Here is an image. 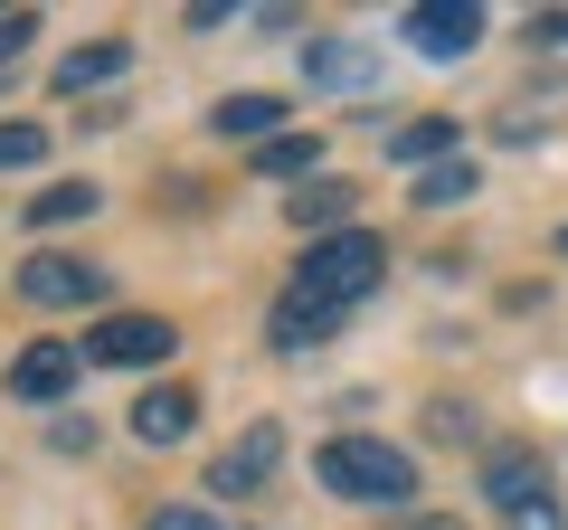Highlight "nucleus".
I'll return each instance as SVG.
<instances>
[{
    "label": "nucleus",
    "instance_id": "nucleus-1",
    "mask_svg": "<svg viewBox=\"0 0 568 530\" xmlns=\"http://www.w3.org/2000/svg\"><path fill=\"white\" fill-rule=\"evenodd\" d=\"M388 275V246L369 237V227H342V237H313L304 246V265H294V294H313V304H332V313H351L369 285Z\"/></svg>",
    "mask_w": 568,
    "mask_h": 530
},
{
    "label": "nucleus",
    "instance_id": "nucleus-2",
    "mask_svg": "<svg viewBox=\"0 0 568 530\" xmlns=\"http://www.w3.org/2000/svg\"><path fill=\"white\" fill-rule=\"evenodd\" d=\"M323 483L342 492V502H417V465H407L398 446H379V436H332L323 446Z\"/></svg>",
    "mask_w": 568,
    "mask_h": 530
},
{
    "label": "nucleus",
    "instance_id": "nucleus-3",
    "mask_svg": "<svg viewBox=\"0 0 568 530\" xmlns=\"http://www.w3.org/2000/svg\"><path fill=\"white\" fill-rule=\"evenodd\" d=\"M77 360L85 369H152V360H171V323L162 313H104L77 342Z\"/></svg>",
    "mask_w": 568,
    "mask_h": 530
},
{
    "label": "nucleus",
    "instance_id": "nucleus-4",
    "mask_svg": "<svg viewBox=\"0 0 568 530\" xmlns=\"http://www.w3.org/2000/svg\"><path fill=\"white\" fill-rule=\"evenodd\" d=\"M20 294L39 313H67V304H104V275H95V265H77V256H29L20 265Z\"/></svg>",
    "mask_w": 568,
    "mask_h": 530
},
{
    "label": "nucleus",
    "instance_id": "nucleus-5",
    "mask_svg": "<svg viewBox=\"0 0 568 530\" xmlns=\"http://www.w3.org/2000/svg\"><path fill=\"white\" fill-rule=\"evenodd\" d=\"M275 465H284V427H246L237 446H227L219 465H209V492H219V502H237V492H256Z\"/></svg>",
    "mask_w": 568,
    "mask_h": 530
},
{
    "label": "nucleus",
    "instance_id": "nucleus-6",
    "mask_svg": "<svg viewBox=\"0 0 568 530\" xmlns=\"http://www.w3.org/2000/svg\"><path fill=\"white\" fill-rule=\"evenodd\" d=\"M407 39H417L426 58H465V48L484 39V10H474V0H417V10H407Z\"/></svg>",
    "mask_w": 568,
    "mask_h": 530
},
{
    "label": "nucleus",
    "instance_id": "nucleus-7",
    "mask_svg": "<svg viewBox=\"0 0 568 530\" xmlns=\"http://www.w3.org/2000/svg\"><path fill=\"white\" fill-rule=\"evenodd\" d=\"M190 427H200V398H190L181 379H162V388H142V398H133V436H142V446H181Z\"/></svg>",
    "mask_w": 568,
    "mask_h": 530
},
{
    "label": "nucleus",
    "instance_id": "nucleus-8",
    "mask_svg": "<svg viewBox=\"0 0 568 530\" xmlns=\"http://www.w3.org/2000/svg\"><path fill=\"white\" fill-rule=\"evenodd\" d=\"M77 350L67 342H29L20 360H10V398H67V388H77Z\"/></svg>",
    "mask_w": 568,
    "mask_h": 530
},
{
    "label": "nucleus",
    "instance_id": "nucleus-9",
    "mask_svg": "<svg viewBox=\"0 0 568 530\" xmlns=\"http://www.w3.org/2000/svg\"><path fill=\"white\" fill-rule=\"evenodd\" d=\"M484 492L503 502V521H511V511L549 502V465H540V455H493V465H484Z\"/></svg>",
    "mask_w": 568,
    "mask_h": 530
},
{
    "label": "nucleus",
    "instance_id": "nucleus-10",
    "mask_svg": "<svg viewBox=\"0 0 568 530\" xmlns=\"http://www.w3.org/2000/svg\"><path fill=\"white\" fill-rule=\"evenodd\" d=\"M209 123H219L227 143H256V152H265V143L284 133V95H227V104H219Z\"/></svg>",
    "mask_w": 568,
    "mask_h": 530
},
{
    "label": "nucleus",
    "instance_id": "nucleus-11",
    "mask_svg": "<svg viewBox=\"0 0 568 530\" xmlns=\"http://www.w3.org/2000/svg\"><path fill=\"white\" fill-rule=\"evenodd\" d=\"M265 332H275V350H313V342H332V332H342V313H332V304H313V294H284Z\"/></svg>",
    "mask_w": 568,
    "mask_h": 530
},
{
    "label": "nucleus",
    "instance_id": "nucleus-12",
    "mask_svg": "<svg viewBox=\"0 0 568 530\" xmlns=\"http://www.w3.org/2000/svg\"><path fill=\"white\" fill-rule=\"evenodd\" d=\"M123 67H133V48H123V39H95V48H77V58H58V95H85V85H114Z\"/></svg>",
    "mask_w": 568,
    "mask_h": 530
},
{
    "label": "nucleus",
    "instance_id": "nucleus-13",
    "mask_svg": "<svg viewBox=\"0 0 568 530\" xmlns=\"http://www.w3.org/2000/svg\"><path fill=\"white\" fill-rule=\"evenodd\" d=\"M351 208H361V200H351L342 181H313V190H294V208H284V218H294V227H313V237H342V218H351Z\"/></svg>",
    "mask_w": 568,
    "mask_h": 530
},
{
    "label": "nucleus",
    "instance_id": "nucleus-14",
    "mask_svg": "<svg viewBox=\"0 0 568 530\" xmlns=\"http://www.w3.org/2000/svg\"><path fill=\"white\" fill-rule=\"evenodd\" d=\"M95 208H104V200H95V181H58V190H39L20 218H29V227H67V218H95Z\"/></svg>",
    "mask_w": 568,
    "mask_h": 530
},
{
    "label": "nucleus",
    "instance_id": "nucleus-15",
    "mask_svg": "<svg viewBox=\"0 0 568 530\" xmlns=\"http://www.w3.org/2000/svg\"><path fill=\"white\" fill-rule=\"evenodd\" d=\"M388 162H455V123L446 114H417L407 133H388Z\"/></svg>",
    "mask_w": 568,
    "mask_h": 530
},
{
    "label": "nucleus",
    "instance_id": "nucleus-16",
    "mask_svg": "<svg viewBox=\"0 0 568 530\" xmlns=\"http://www.w3.org/2000/svg\"><path fill=\"white\" fill-rule=\"evenodd\" d=\"M313 162H323V133H275V143L256 152V171H265V181H304Z\"/></svg>",
    "mask_w": 568,
    "mask_h": 530
},
{
    "label": "nucleus",
    "instance_id": "nucleus-17",
    "mask_svg": "<svg viewBox=\"0 0 568 530\" xmlns=\"http://www.w3.org/2000/svg\"><path fill=\"white\" fill-rule=\"evenodd\" d=\"M455 200H474V162H465V152H455V162H436V171L417 181V208H455Z\"/></svg>",
    "mask_w": 568,
    "mask_h": 530
},
{
    "label": "nucleus",
    "instance_id": "nucleus-18",
    "mask_svg": "<svg viewBox=\"0 0 568 530\" xmlns=\"http://www.w3.org/2000/svg\"><path fill=\"white\" fill-rule=\"evenodd\" d=\"M304 77H313V85H361L369 58H361V48H342V39H323V48L304 58Z\"/></svg>",
    "mask_w": 568,
    "mask_h": 530
},
{
    "label": "nucleus",
    "instance_id": "nucleus-19",
    "mask_svg": "<svg viewBox=\"0 0 568 530\" xmlns=\"http://www.w3.org/2000/svg\"><path fill=\"white\" fill-rule=\"evenodd\" d=\"M29 162H48V133L29 114H10L0 123V171H29Z\"/></svg>",
    "mask_w": 568,
    "mask_h": 530
},
{
    "label": "nucleus",
    "instance_id": "nucleus-20",
    "mask_svg": "<svg viewBox=\"0 0 568 530\" xmlns=\"http://www.w3.org/2000/svg\"><path fill=\"white\" fill-rule=\"evenodd\" d=\"M142 530H219V521H209V511H190V502H162Z\"/></svg>",
    "mask_w": 568,
    "mask_h": 530
},
{
    "label": "nucleus",
    "instance_id": "nucleus-21",
    "mask_svg": "<svg viewBox=\"0 0 568 530\" xmlns=\"http://www.w3.org/2000/svg\"><path fill=\"white\" fill-rule=\"evenodd\" d=\"M511 530H568V511H559V492H549V502H530V511H511Z\"/></svg>",
    "mask_w": 568,
    "mask_h": 530
},
{
    "label": "nucleus",
    "instance_id": "nucleus-22",
    "mask_svg": "<svg viewBox=\"0 0 568 530\" xmlns=\"http://www.w3.org/2000/svg\"><path fill=\"white\" fill-rule=\"evenodd\" d=\"M29 29H39V20H29V10H10V20H0V67H10V58H20V48H29Z\"/></svg>",
    "mask_w": 568,
    "mask_h": 530
},
{
    "label": "nucleus",
    "instance_id": "nucleus-23",
    "mask_svg": "<svg viewBox=\"0 0 568 530\" xmlns=\"http://www.w3.org/2000/svg\"><path fill=\"white\" fill-rule=\"evenodd\" d=\"M48 446H58V455H85V446H95V427H85V417H58V436H48Z\"/></svg>",
    "mask_w": 568,
    "mask_h": 530
},
{
    "label": "nucleus",
    "instance_id": "nucleus-24",
    "mask_svg": "<svg viewBox=\"0 0 568 530\" xmlns=\"http://www.w3.org/2000/svg\"><path fill=\"white\" fill-rule=\"evenodd\" d=\"M407 530H465V511H407Z\"/></svg>",
    "mask_w": 568,
    "mask_h": 530
},
{
    "label": "nucleus",
    "instance_id": "nucleus-25",
    "mask_svg": "<svg viewBox=\"0 0 568 530\" xmlns=\"http://www.w3.org/2000/svg\"><path fill=\"white\" fill-rule=\"evenodd\" d=\"M530 29H540L549 48H568V10H540V20H530Z\"/></svg>",
    "mask_w": 568,
    "mask_h": 530
},
{
    "label": "nucleus",
    "instance_id": "nucleus-26",
    "mask_svg": "<svg viewBox=\"0 0 568 530\" xmlns=\"http://www.w3.org/2000/svg\"><path fill=\"white\" fill-rule=\"evenodd\" d=\"M559 256H568V227H559Z\"/></svg>",
    "mask_w": 568,
    "mask_h": 530
}]
</instances>
